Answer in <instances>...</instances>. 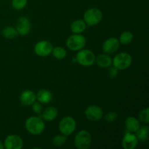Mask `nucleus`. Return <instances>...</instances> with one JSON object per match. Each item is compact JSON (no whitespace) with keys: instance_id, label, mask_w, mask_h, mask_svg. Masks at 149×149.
<instances>
[{"instance_id":"22","label":"nucleus","mask_w":149,"mask_h":149,"mask_svg":"<svg viewBox=\"0 0 149 149\" xmlns=\"http://www.w3.org/2000/svg\"><path fill=\"white\" fill-rule=\"evenodd\" d=\"M2 34L7 39H12L16 37L18 35V33H17V31L15 29V28L12 27V26H7V27L4 28L3 29Z\"/></svg>"},{"instance_id":"7","label":"nucleus","mask_w":149,"mask_h":149,"mask_svg":"<svg viewBox=\"0 0 149 149\" xmlns=\"http://www.w3.org/2000/svg\"><path fill=\"white\" fill-rule=\"evenodd\" d=\"M77 122L71 116H65L59 123V130L65 136L71 135L75 131Z\"/></svg>"},{"instance_id":"13","label":"nucleus","mask_w":149,"mask_h":149,"mask_svg":"<svg viewBox=\"0 0 149 149\" xmlns=\"http://www.w3.org/2000/svg\"><path fill=\"white\" fill-rule=\"evenodd\" d=\"M138 141L136 135L127 132L122 139V146L125 149H134L138 146Z\"/></svg>"},{"instance_id":"18","label":"nucleus","mask_w":149,"mask_h":149,"mask_svg":"<svg viewBox=\"0 0 149 149\" xmlns=\"http://www.w3.org/2000/svg\"><path fill=\"white\" fill-rule=\"evenodd\" d=\"M36 99L41 103H49L52 100V94L47 90H39L36 95Z\"/></svg>"},{"instance_id":"10","label":"nucleus","mask_w":149,"mask_h":149,"mask_svg":"<svg viewBox=\"0 0 149 149\" xmlns=\"http://www.w3.org/2000/svg\"><path fill=\"white\" fill-rule=\"evenodd\" d=\"M23 146V141L17 135H10L4 141V147L7 149H21Z\"/></svg>"},{"instance_id":"1","label":"nucleus","mask_w":149,"mask_h":149,"mask_svg":"<svg viewBox=\"0 0 149 149\" xmlns=\"http://www.w3.org/2000/svg\"><path fill=\"white\" fill-rule=\"evenodd\" d=\"M25 127L30 134L33 135H40L45 129L44 120L39 116L29 117L25 123Z\"/></svg>"},{"instance_id":"21","label":"nucleus","mask_w":149,"mask_h":149,"mask_svg":"<svg viewBox=\"0 0 149 149\" xmlns=\"http://www.w3.org/2000/svg\"><path fill=\"white\" fill-rule=\"evenodd\" d=\"M133 39V34L130 31H124L119 36V43L124 45H127L132 42Z\"/></svg>"},{"instance_id":"4","label":"nucleus","mask_w":149,"mask_h":149,"mask_svg":"<svg viewBox=\"0 0 149 149\" xmlns=\"http://www.w3.org/2000/svg\"><path fill=\"white\" fill-rule=\"evenodd\" d=\"M92 136L85 130L79 131L74 138L75 146L79 149H88L91 146Z\"/></svg>"},{"instance_id":"16","label":"nucleus","mask_w":149,"mask_h":149,"mask_svg":"<svg viewBox=\"0 0 149 149\" xmlns=\"http://www.w3.org/2000/svg\"><path fill=\"white\" fill-rule=\"evenodd\" d=\"M140 127V122L134 116H129L125 120V127L127 132H136Z\"/></svg>"},{"instance_id":"2","label":"nucleus","mask_w":149,"mask_h":149,"mask_svg":"<svg viewBox=\"0 0 149 149\" xmlns=\"http://www.w3.org/2000/svg\"><path fill=\"white\" fill-rule=\"evenodd\" d=\"M87 41L85 37L80 33H74L68 38L66 46L70 50L79 51L85 47Z\"/></svg>"},{"instance_id":"5","label":"nucleus","mask_w":149,"mask_h":149,"mask_svg":"<svg viewBox=\"0 0 149 149\" xmlns=\"http://www.w3.org/2000/svg\"><path fill=\"white\" fill-rule=\"evenodd\" d=\"M76 61L83 66H90L95 63V55L90 49L79 50L76 56Z\"/></svg>"},{"instance_id":"19","label":"nucleus","mask_w":149,"mask_h":149,"mask_svg":"<svg viewBox=\"0 0 149 149\" xmlns=\"http://www.w3.org/2000/svg\"><path fill=\"white\" fill-rule=\"evenodd\" d=\"M85 22L82 20H77L71 23V30L74 33H81L86 29Z\"/></svg>"},{"instance_id":"26","label":"nucleus","mask_w":149,"mask_h":149,"mask_svg":"<svg viewBox=\"0 0 149 149\" xmlns=\"http://www.w3.org/2000/svg\"><path fill=\"white\" fill-rule=\"evenodd\" d=\"M27 4V0H13L12 6L15 10H20L24 8Z\"/></svg>"},{"instance_id":"11","label":"nucleus","mask_w":149,"mask_h":149,"mask_svg":"<svg viewBox=\"0 0 149 149\" xmlns=\"http://www.w3.org/2000/svg\"><path fill=\"white\" fill-rule=\"evenodd\" d=\"M15 29L21 36L27 35L31 30V23L26 17H20L16 23Z\"/></svg>"},{"instance_id":"20","label":"nucleus","mask_w":149,"mask_h":149,"mask_svg":"<svg viewBox=\"0 0 149 149\" xmlns=\"http://www.w3.org/2000/svg\"><path fill=\"white\" fill-rule=\"evenodd\" d=\"M148 131L149 128L148 126H142L140 127L139 129L137 130L136 137L138 138V141H141V142H145V141L148 140Z\"/></svg>"},{"instance_id":"3","label":"nucleus","mask_w":149,"mask_h":149,"mask_svg":"<svg viewBox=\"0 0 149 149\" xmlns=\"http://www.w3.org/2000/svg\"><path fill=\"white\" fill-rule=\"evenodd\" d=\"M132 62V56L127 52H121L116 55L112 60L113 67L118 70L127 69Z\"/></svg>"},{"instance_id":"30","label":"nucleus","mask_w":149,"mask_h":149,"mask_svg":"<svg viewBox=\"0 0 149 149\" xmlns=\"http://www.w3.org/2000/svg\"><path fill=\"white\" fill-rule=\"evenodd\" d=\"M3 148H4V145H3L2 143L0 141V149H3Z\"/></svg>"},{"instance_id":"24","label":"nucleus","mask_w":149,"mask_h":149,"mask_svg":"<svg viewBox=\"0 0 149 149\" xmlns=\"http://www.w3.org/2000/svg\"><path fill=\"white\" fill-rule=\"evenodd\" d=\"M67 141V138L64 135H58L53 137L52 139V143L55 146H61L64 145Z\"/></svg>"},{"instance_id":"9","label":"nucleus","mask_w":149,"mask_h":149,"mask_svg":"<svg viewBox=\"0 0 149 149\" xmlns=\"http://www.w3.org/2000/svg\"><path fill=\"white\" fill-rule=\"evenodd\" d=\"M85 116L87 119L93 122H97L100 120L103 116V111L100 106H90L85 111Z\"/></svg>"},{"instance_id":"8","label":"nucleus","mask_w":149,"mask_h":149,"mask_svg":"<svg viewBox=\"0 0 149 149\" xmlns=\"http://www.w3.org/2000/svg\"><path fill=\"white\" fill-rule=\"evenodd\" d=\"M53 47L51 42L48 41H40L34 47V52L38 56L47 57L52 53Z\"/></svg>"},{"instance_id":"28","label":"nucleus","mask_w":149,"mask_h":149,"mask_svg":"<svg viewBox=\"0 0 149 149\" xmlns=\"http://www.w3.org/2000/svg\"><path fill=\"white\" fill-rule=\"evenodd\" d=\"M32 111H33L34 113H37V114H41L42 112V106L41 104V103H39V101L36 102L34 101L32 103Z\"/></svg>"},{"instance_id":"23","label":"nucleus","mask_w":149,"mask_h":149,"mask_svg":"<svg viewBox=\"0 0 149 149\" xmlns=\"http://www.w3.org/2000/svg\"><path fill=\"white\" fill-rule=\"evenodd\" d=\"M52 53L55 58L58 60H62L66 56V51L61 47H57L52 49Z\"/></svg>"},{"instance_id":"14","label":"nucleus","mask_w":149,"mask_h":149,"mask_svg":"<svg viewBox=\"0 0 149 149\" xmlns=\"http://www.w3.org/2000/svg\"><path fill=\"white\" fill-rule=\"evenodd\" d=\"M36 95L31 90H25L20 96V103L25 106H30L33 102L36 101Z\"/></svg>"},{"instance_id":"27","label":"nucleus","mask_w":149,"mask_h":149,"mask_svg":"<svg viewBox=\"0 0 149 149\" xmlns=\"http://www.w3.org/2000/svg\"><path fill=\"white\" fill-rule=\"evenodd\" d=\"M118 119V115L116 112L111 111L109 113H106L105 115V119H106V122H110V123H113L115 122Z\"/></svg>"},{"instance_id":"29","label":"nucleus","mask_w":149,"mask_h":149,"mask_svg":"<svg viewBox=\"0 0 149 149\" xmlns=\"http://www.w3.org/2000/svg\"><path fill=\"white\" fill-rule=\"evenodd\" d=\"M118 73H119V70L113 66L111 67V68H109V70H108V75H109V77L111 79L115 78V77H117Z\"/></svg>"},{"instance_id":"25","label":"nucleus","mask_w":149,"mask_h":149,"mask_svg":"<svg viewBox=\"0 0 149 149\" xmlns=\"http://www.w3.org/2000/svg\"><path fill=\"white\" fill-rule=\"evenodd\" d=\"M139 119L141 122L144 124H148L149 122V109L148 108L143 109L139 113Z\"/></svg>"},{"instance_id":"12","label":"nucleus","mask_w":149,"mask_h":149,"mask_svg":"<svg viewBox=\"0 0 149 149\" xmlns=\"http://www.w3.org/2000/svg\"><path fill=\"white\" fill-rule=\"evenodd\" d=\"M119 39L114 37H111L106 39L103 45V50L106 54H112L116 52L119 47Z\"/></svg>"},{"instance_id":"15","label":"nucleus","mask_w":149,"mask_h":149,"mask_svg":"<svg viewBox=\"0 0 149 149\" xmlns=\"http://www.w3.org/2000/svg\"><path fill=\"white\" fill-rule=\"evenodd\" d=\"M58 111L56 108L53 106H49L42 113V119L47 122H52L55 120V118L58 116Z\"/></svg>"},{"instance_id":"17","label":"nucleus","mask_w":149,"mask_h":149,"mask_svg":"<svg viewBox=\"0 0 149 149\" xmlns=\"http://www.w3.org/2000/svg\"><path fill=\"white\" fill-rule=\"evenodd\" d=\"M95 62L97 65L100 68H109L112 64V59L109 55L106 54H101L99 55L97 58H95Z\"/></svg>"},{"instance_id":"6","label":"nucleus","mask_w":149,"mask_h":149,"mask_svg":"<svg viewBox=\"0 0 149 149\" xmlns=\"http://www.w3.org/2000/svg\"><path fill=\"white\" fill-rule=\"evenodd\" d=\"M103 19V13L97 8H91L84 13V21L89 26L98 24Z\"/></svg>"}]
</instances>
